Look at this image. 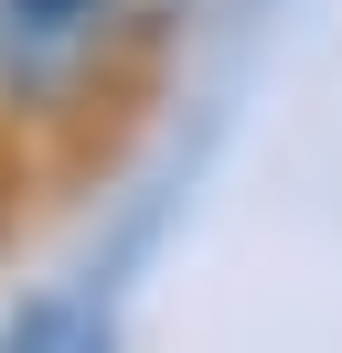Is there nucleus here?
<instances>
[{"label": "nucleus", "mask_w": 342, "mask_h": 353, "mask_svg": "<svg viewBox=\"0 0 342 353\" xmlns=\"http://www.w3.org/2000/svg\"><path fill=\"white\" fill-rule=\"evenodd\" d=\"M118 0H0V75L11 86H64L97 65Z\"/></svg>", "instance_id": "f257e3e1"}]
</instances>
